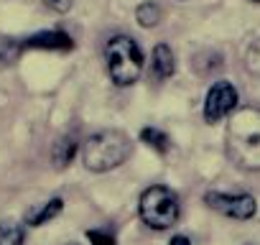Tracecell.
Segmentation results:
<instances>
[{"instance_id": "2e32d148", "label": "cell", "mask_w": 260, "mask_h": 245, "mask_svg": "<svg viewBox=\"0 0 260 245\" xmlns=\"http://www.w3.org/2000/svg\"><path fill=\"white\" fill-rule=\"evenodd\" d=\"M72 3H74V0H44V6L49 11H54V13H67L72 8Z\"/></svg>"}, {"instance_id": "277c9868", "label": "cell", "mask_w": 260, "mask_h": 245, "mask_svg": "<svg viewBox=\"0 0 260 245\" xmlns=\"http://www.w3.org/2000/svg\"><path fill=\"white\" fill-rule=\"evenodd\" d=\"M138 215L141 220L151 227V230H169L179 222V215H181V207H179V199L176 194L169 189V187H148L143 194H141V202H138Z\"/></svg>"}, {"instance_id": "9c48e42d", "label": "cell", "mask_w": 260, "mask_h": 245, "mask_svg": "<svg viewBox=\"0 0 260 245\" xmlns=\"http://www.w3.org/2000/svg\"><path fill=\"white\" fill-rule=\"evenodd\" d=\"M61 209H64V202H61L59 197H54V199H49L46 204H39L36 209H31V212L26 215V225H31V227H41V225L51 222L54 217H59Z\"/></svg>"}, {"instance_id": "7a4b0ae2", "label": "cell", "mask_w": 260, "mask_h": 245, "mask_svg": "<svg viewBox=\"0 0 260 245\" xmlns=\"http://www.w3.org/2000/svg\"><path fill=\"white\" fill-rule=\"evenodd\" d=\"M133 154V143L130 138L122 133V131H100V133H92L87 141H84V148H82V161L89 171L94 174H105V171H112L117 169L120 164H125Z\"/></svg>"}, {"instance_id": "8992f818", "label": "cell", "mask_w": 260, "mask_h": 245, "mask_svg": "<svg viewBox=\"0 0 260 245\" xmlns=\"http://www.w3.org/2000/svg\"><path fill=\"white\" fill-rule=\"evenodd\" d=\"M237 107V89L230 82H214L204 100V117L207 122H219Z\"/></svg>"}, {"instance_id": "52a82bcc", "label": "cell", "mask_w": 260, "mask_h": 245, "mask_svg": "<svg viewBox=\"0 0 260 245\" xmlns=\"http://www.w3.org/2000/svg\"><path fill=\"white\" fill-rule=\"evenodd\" d=\"M26 49H51V51H69L74 46V41L69 39V34L64 31H44V34H36L31 39L23 41Z\"/></svg>"}, {"instance_id": "4fadbf2b", "label": "cell", "mask_w": 260, "mask_h": 245, "mask_svg": "<svg viewBox=\"0 0 260 245\" xmlns=\"http://www.w3.org/2000/svg\"><path fill=\"white\" fill-rule=\"evenodd\" d=\"M26 232L16 222H3L0 225V245H23Z\"/></svg>"}, {"instance_id": "7c38bea8", "label": "cell", "mask_w": 260, "mask_h": 245, "mask_svg": "<svg viewBox=\"0 0 260 245\" xmlns=\"http://www.w3.org/2000/svg\"><path fill=\"white\" fill-rule=\"evenodd\" d=\"M141 141H143L146 146H151L153 151H158V154H166L169 146H171L169 136H166L164 131H158V128H151V126L141 131Z\"/></svg>"}, {"instance_id": "9a60e30c", "label": "cell", "mask_w": 260, "mask_h": 245, "mask_svg": "<svg viewBox=\"0 0 260 245\" xmlns=\"http://www.w3.org/2000/svg\"><path fill=\"white\" fill-rule=\"evenodd\" d=\"M18 51H21V46H16L8 39H3V41H0V64H11Z\"/></svg>"}, {"instance_id": "5bb4252c", "label": "cell", "mask_w": 260, "mask_h": 245, "mask_svg": "<svg viewBox=\"0 0 260 245\" xmlns=\"http://www.w3.org/2000/svg\"><path fill=\"white\" fill-rule=\"evenodd\" d=\"M245 64H247V69L252 74H260V39L250 44V49L245 54Z\"/></svg>"}, {"instance_id": "5b68a950", "label": "cell", "mask_w": 260, "mask_h": 245, "mask_svg": "<svg viewBox=\"0 0 260 245\" xmlns=\"http://www.w3.org/2000/svg\"><path fill=\"white\" fill-rule=\"evenodd\" d=\"M204 202H207L214 212H219V215H224V217H232V220H250V217H255V212H257V202H255V197H250V194H219V192H207V194H204Z\"/></svg>"}, {"instance_id": "30bf717a", "label": "cell", "mask_w": 260, "mask_h": 245, "mask_svg": "<svg viewBox=\"0 0 260 245\" xmlns=\"http://www.w3.org/2000/svg\"><path fill=\"white\" fill-rule=\"evenodd\" d=\"M77 151H79V143H77L72 136H64V138L56 141V146H54V154H51L54 166H56V169H67V166L74 161Z\"/></svg>"}, {"instance_id": "ac0fdd59", "label": "cell", "mask_w": 260, "mask_h": 245, "mask_svg": "<svg viewBox=\"0 0 260 245\" xmlns=\"http://www.w3.org/2000/svg\"><path fill=\"white\" fill-rule=\"evenodd\" d=\"M169 245H191V240H189L186 235H176V237H171Z\"/></svg>"}, {"instance_id": "d6986e66", "label": "cell", "mask_w": 260, "mask_h": 245, "mask_svg": "<svg viewBox=\"0 0 260 245\" xmlns=\"http://www.w3.org/2000/svg\"><path fill=\"white\" fill-rule=\"evenodd\" d=\"M250 3H260V0H250Z\"/></svg>"}, {"instance_id": "6da1fadb", "label": "cell", "mask_w": 260, "mask_h": 245, "mask_svg": "<svg viewBox=\"0 0 260 245\" xmlns=\"http://www.w3.org/2000/svg\"><path fill=\"white\" fill-rule=\"evenodd\" d=\"M227 156L245 171H260V107H240L230 112Z\"/></svg>"}, {"instance_id": "ba28073f", "label": "cell", "mask_w": 260, "mask_h": 245, "mask_svg": "<svg viewBox=\"0 0 260 245\" xmlns=\"http://www.w3.org/2000/svg\"><path fill=\"white\" fill-rule=\"evenodd\" d=\"M151 69H153V77H156L158 82L169 79V77L176 72V59H174L171 46L158 44V46L153 49V56H151Z\"/></svg>"}, {"instance_id": "e0dca14e", "label": "cell", "mask_w": 260, "mask_h": 245, "mask_svg": "<svg viewBox=\"0 0 260 245\" xmlns=\"http://www.w3.org/2000/svg\"><path fill=\"white\" fill-rule=\"evenodd\" d=\"M89 240H92V245H115V240H112L110 232H97V230H92V232H89Z\"/></svg>"}, {"instance_id": "8fae6325", "label": "cell", "mask_w": 260, "mask_h": 245, "mask_svg": "<svg viewBox=\"0 0 260 245\" xmlns=\"http://www.w3.org/2000/svg\"><path fill=\"white\" fill-rule=\"evenodd\" d=\"M136 21L143 26V28H153L161 23V8L158 3H153V0H146V3H141L136 8Z\"/></svg>"}, {"instance_id": "3957f363", "label": "cell", "mask_w": 260, "mask_h": 245, "mask_svg": "<svg viewBox=\"0 0 260 245\" xmlns=\"http://www.w3.org/2000/svg\"><path fill=\"white\" fill-rule=\"evenodd\" d=\"M105 62L115 84H133L143 72V49L133 36H112L105 44Z\"/></svg>"}]
</instances>
